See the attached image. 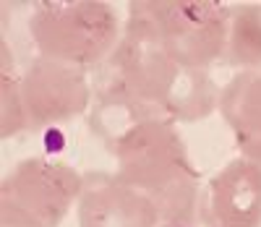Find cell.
I'll list each match as a JSON object with an SVG mask.
<instances>
[{
  "label": "cell",
  "mask_w": 261,
  "mask_h": 227,
  "mask_svg": "<svg viewBox=\"0 0 261 227\" xmlns=\"http://www.w3.org/2000/svg\"><path fill=\"white\" fill-rule=\"evenodd\" d=\"M193 227H261V165L238 157L209 175Z\"/></svg>",
  "instance_id": "obj_7"
},
{
  "label": "cell",
  "mask_w": 261,
  "mask_h": 227,
  "mask_svg": "<svg viewBox=\"0 0 261 227\" xmlns=\"http://www.w3.org/2000/svg\"><path fill=\"white\" fill-rule=\"evenodd\" d=\"M84 178L53 157H27L3 178V227H58L76 207Z\"/></svg>",
  "instance_id": "obj_5"
},
{
  "label": "cell",
  "mask_w": 261,
  "mask_h": 227,
  "mask_svg": "<svg viewBox=\"0 0 261 227\" xmlns=\"http://www.w3.org/2000/svg\"><path fill=\"white\" fill-rule=\"evenodd\" d=\"M79 227H160L154 201L115 172H86L76 201Z\"/></svg>",
  "instance_id": "obj_8"
},
{
  "label": "cell",
  "mask_w": 261,
  "mask_h": 227,
  "mask_svg": "<svg viewBox=\"0 0 261 227\" xmlns=\"http://www.w3.org/2000/svg\"><path fill=\"white\" fill-rule=\"evenodd\" d=\"M0 47H3V73H0V86H3V139H11V136L27 131V112H24V102H21V73H16L13 50L6 37Z\"/></svg>",
  "instance_id": "obj_11"
},
{
  "label": "cell",
  "mask_w": 261,
  "mask_h": 227,
  "mask_svg": "<svg viewBox=\"0 0 261 227\" xmlns=\"http://www.w3.org/2000/svg\"><path fill=\"white\" fill-rule=\"evenodd\" d=\"M225 125L241 157L261 165V71H241L220 89V107Z\"/></svg>",
  "instance_id": "obj_9"
},
{
  "label": "cell",
  "mask_w": 261,
  "mask_h": 227,
  "mask_svg": "<svg viewBox=\"0 0 261 227\" xmlns=\"http://www.w3.org/2000/svg\"><path fill=\"white\" fill-rule=\"evenodd\" d=\"M92 102H123L175 120H206L220 107V86L209 71H193L160 50L125 37L92 71Z\"/></svg>",
  "instance_id": "obj_2"
},
{
  "label": "cell",
  "mask_w": 261,
  "mask_h": 227,
  "mask_svg": "<svg viewBox=\"0 0 261 227\" xmlns=\"http://www.w3.org/2000/svg\"><path fill=\"white\" fill-rule=\"evenodd\" d=\"M125 37L160 50L193 71L222 63L230 37V6L217 0H144L128 3Z\"/></svg>",
  "instance_id": "obj_3"
},
{
  "label": "cell",
  "mask_w": 261,
  "mask_h": 227,
  "mask_svg": "<svg viewBox=\"0 0 261 227\" xmlns=\"http://www.w3.org/2000/svg\"><path fill=\"white\" fill-rule=\"evenodd\" d=\"M89 128L115 160V175L154 201L160 227H193L204 178L175 120L123 102H92Z\"/></svg>",
  "instance_id": "obj_1"
},
{
  "label": "cell",
  "mask_w": 261,
  "mask_h": 227,
  "mask_svg": "<svg viewBox=\"0 0 261 227\" xmlns=\"http://www.w3.org/2000/svg\"><path fill=\"white\" fill-rule=\"evenodd\" d=\"M222 63L241 71H261V3L230 6V37Z\"/></svg>",
  "instance_id": "obj_10"
},
{
  "label": "cell",
  "mask_w": 261,
  "mask_h": 227,
  "mask_svg": "<svg viewBox=\"0 0 261 227\" xmlns=\"http://www.w3.org/2000/svg\"><path fill=\"white\" fill-rule=\"evenodd\" d=\"M92 79L86 71L37 55L21 73V102L27 131H45L84 115L92 107Z\"/></svg>",
  "instance_id": "obj_6"
},
{
  "label": "cell",
  "mask_w": 261,
  "mask_h": 227,
  "mask_svg": "<svg viewBox=\"0 0 261 227\" xmlns=\"http://www.w3.org/2000/svg\"><path fill=\"white\" fill-rule=\"evenodd\" d=\"M125 32L113 3L68 0V3H37L29 16V37L42 58L94 71L107 60Z\"/></svg>",
  "instance_id": "obj_4"
}]
</instances>
